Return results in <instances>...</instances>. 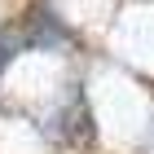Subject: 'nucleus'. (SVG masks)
<instances>
[]
</instances>
